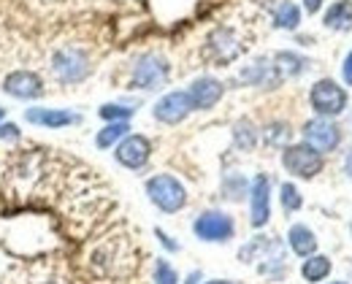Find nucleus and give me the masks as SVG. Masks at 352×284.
<instances>
[{
  "label": "nucleus",
  "mask_w": 352,
  "mask_h": 284,
  "mask_svg": "<svg viewBox=\"0 0 352 284\" xmlns=\"http://www.w3.org/2000/svg\"><path fill=\"white\" fill-rule=\"evenodd\" d=\"M171 79V62L160 51H144L135 57L131 68V87L141 93L163 90Z\"/></svg>",
  "instance_id": "obj_1"
},
{
  "label": "nucleus",
  "mask_w": 352,
  "mask_h": 284,
  "mask_svg": "<svg viewBox=\"0 0 352 284\" xmlns=\"http://www.w3.org/2000/svg\"><path fill=\"white\" fill-rule=\"evenodd\" d=\"M52 73L60 84H68V87L82 84L92 73V57L87 49L74 47V44L60 47L52 54Z\"/></svg>",
  "instance_id": "obj_2"
},
{
  "label": "nucleus",
  "mask_w": 352,
  "mask_h": 284,
  "mask_svg": "<svg viewBox=\"0 0 352 284\" xmlns=\"http://www.w3.org/2000/svg\"><path fill=\"white\" fill-rule=\"evenodd\" d=\"M309 106H311L314 117L336 119V117H342L347 111L350 93H347V87H342L333 79H317L311 84V90H309Z\"/></svg>",
  "instance_id": "obj_3"
},
{
  "label": "nucleus",
  "mask_w": 352,
  "mask_h": 284,
  "mask_svg": "<svg viewBox=\"0 0 352 284\" xmlns=\"http://www.w3.org/2000/svg\"><path fill=\"white\" fill-rule=\"evenodd\" d=\"M146 198L155 209H160L163 214H176L187 206V187L171 176V174H157L152 179H146Z\"/></svg>",
  "instance_id": "obj_4"
},
{
  "label": "nucleus",
  "mask_w": 352,
  "mask_h": 284,
  "mask_svg": "<svg viewBox=\"0 0 352 284\" xmlns=\"http://www.w3.org/2000/svg\"><path fill=\"white\" fill-rule=\"evenodd\" d=\"M282 168L296 179H314L325 168V154L311 149L309 143H287L282 149Z\"/></svg>",
  "instance_id": "obj_5"
},
{
  "label": "nucleus",
  "mask_w": 352,
  "mask_h": 284,
  "mask_svg": "<svg viewBox=\"0 0 352 284\" xmlns=\"http://www.w3.org/2000/svg\"><path fill=\"white\" fill-rule=\"evenodd\" d=\"M192 233H195L198 241H204V244H228L230 238L236 236V220L228 211L206 209V211H201L195 217Z\"/></svg>",
  "instance_id": "obj_6"
},
{
  "label": "nucleus",
  "mask_w": 352,
  "mask_h": 284,
  "mask_svg": "<svg viewBox=\"0 0 352 284\" xmlns=\"http://www.w3.org/2000/svg\"><path fill=\"white\" fill-rule=\"evenodd\" d=\"M206 57L217 65H230L233 60H239L244 54V38L230 27V25H220L206 36Z\"/></svg>",
  "instance_id": "obj_7"
},
{
  "label": "nucleus",
  "mask_w": 352,
  "mask_h": 284,
  "mask_svg": "<svg viewBox=\"0 0 352 284\" xmlns=\"http://www.w3.org/2000/svg\"><path fill=\"white\" fill-rule=\"evenodd\" d=\"M301 139L320 154H331L342 146V128L328 117H311L301 128Z\"/></svg>",
  "instance_id": "obj_8"
},
{
  "label": "nucleus",
  "mask_w": 352,
  "mask_h": 284,
  "mask_svg": "<svg viewBox=\"0 0 352 284\" xmlns=\"http://www.w3.org/2000/svg\"><path fill=\"white\" fill-rule=\"evenodd\" d=\"M285 82V76L279 73V68L274 65L271 57H258L255 62L244 65L236 76L239 87H255V90H276Z\"/></svg>",
  "instance_id": "obj_9"
},
{
  "label": "nucleus",
  "mask_w": 352,
  "mask_h": 284,
  "mask_svg": "<svg viewBox=\"0 0 352 284\" xmlns=\"http://www.w3.org/2000/svg\"><path fill=\"white\" fill-rule=\"evenodd\" d=\"M149 157H152V141L138 133H128L114 146V160L128 171H141L149 163Z\"/></svg>",
  "instance_id": "obj_10"
},
{
  "label": "nucleus",
  "mask_w": 352,
  "mask_h": 284,
  "mask_svg": "<svg viewBox=\"0 0 352 284\" xmlns=\"http://www.w3.org/2000/svg\"><path fill=\"white\" fill-rule=\"evenodd\" d=\"M247 198H250V225L261 230L271 222V179L265 174H258L250 182Z\"/></svg>",
  "instance_id": "obj_11"
},
{
  "label": "nucleus",
  "mask_w": 352,
  "mask_h": 284,
  "mask_svg": "<svg viewBox=\"0 0 352 284\" xmlns=\"http://www.w3.org/2000/svg\"><path fill=\"white\" fill-rule=\"evenodd\" d=\"M192 114V103L187 97V90H174L166 93L155 106H152V117L160 125H179Z\"/></svg>",
  "instance_id": "obj_12"
},
{
  "label": "nucleus",
  "mask_w": 352,
  "mask_h": 284,
  "mask_svg": "<svg viewBox=\"0 0 352 284\" xmlns=\"http://www.w3.org/2000/svg\"><path fill=\"white\" fill-rule=\"evenodd\" d=\"M3 93L16 100H38L44 97V79L36 71H11L3 79Z\"/></svg>",
  "instance_id": "obj_13"
},
{
  "label": "nucleus",
  "mask_w": 352,
  "mask_h": 284,
  "mask_svg": "<svg viewBox=\"0 0 352 284\" xmlns=\"http://www.w3.org/2000/svg\"><path fill=\"white\" fill-rule=\"evenodd\" d=\"M225 95V84L214 76H198L195 82H190L187 97L192 103V111H212Z\"/></svg>",
  "instance_id": "obj_14"
},
{
  "label": "nucleus",
  "mask_w": 352,
  "mask_h": 284,
  "mask_svg": "<svg viewBox=\"0 0 352 284\" xmlns=\"http://www.w3.org/2000/svg\"><path fill=\"white\" fill-rule=\"evenodd\" d=\"M25 119L30 125H38L46 130H63V128H71V125H79L82 122V114H74L68 108H28L25 111Z\"/></svg>",
  "instance_id": "obj_15"
},
{
  "label": "nucleus",
  "mask_w": 352,
  "mask_h": 284,
  "mask_svg": "<svg viewBox=\"0 0 352 284\" xmlns=\"http://www.w3.org/2000/svg\"><path fill=\"white\" fill-rule=\"evenodd\" d=\"M279 255H285V246L271 236H255L250 244H244V246L239 249V260H241V263H255V260L263 263V260L279 257Z\"/></svg>",
  "instance_id": "obj_16"
},
{
  "label": "nucleus",
  "mask_w": 352,
  "mask_h": 284,
  "mask_svg": "<svg viewBox=\"0 0 352 284\" xmlns=\"http://www.w3.org/2000/svg\"><path fill=\"white\" fill-rule=\"evenodd\" d=\"M287 246H290V252H293L296 257H309V255L317 252V236H314V230H311L309 225L296 222V225H290V230H287Z\"/></svg>",
  "instance_id": "obj_17"
},
{
  "label": "nucleus",
  "mask_w": 352,
  "mask_h": 284,
  "mask_svg": "<svg viewBox=\"0 0 352 284\" xmlns=\"http://www.w3.org/2000/svg\"><path fill=\"white\" fill-rule=\"evenodd\" d=\"M271 60H274V65L279 68V73H282L285 79H298V76H304L309 68H311L309 57L298 54V51H287V49L276 51Z\"/></svg>",
  "instance_id": "obj_18"
},
{
  "label": "nucleus",
  "mask_w": 352,
  "mask_h": 284,
  "mask_svg": "<svg viewBox=\"0 0 352 284\" xmlns=\"http://www.w3.org/2000/svg\"><path fill=\"white\" fill-rule=\"evenodd\" d=\"M322 25L336 33H352V0H336L328 5Z\"/></svg>",
  "instance_id": "obj_19"
},
{
  "label": "nucleus",
  "mask_w": 352,
  "mask_h": 284,
  "mask_svg": "<svg viewBox=\"0 0 352 284\" xmlns=\"http://www.w3.org/2000/svg\"><path fill=\"white\" fill-rule=\"evenodd\" d=\"M230 136H233V146L239 152H252L261 143V130H258V125L250 117L236 119L233 128H230Z\"/></svg>",
  "instance_id": "obj_20"
},
{
  "label": "nucleus",
  "mask_w": 352,
  "mask_h": 284,
  "mask_svg": "<svg viewBox=\"0 0 352 284\" xmlns=\"http://www.w3.org/2000/svg\"><path fill=\"white\" fill-rule=\"evenodd\" d=\"M331 271H333V263H331V257L328 255H309L304 257V263H301V276H304V282L309 284H320L325 282L328 276H331Z\"/></svg>",
  "instance_id": "obj_21"
},
{
  "label": "nucleus",
  "mask_w": 352,
  "mask_h": 284,
  "mask_svg": "<svg viewBox=\"0 0 352 284\" xmlns=\"http://www.w3.org/2000/svg\"><path fill=\"white\" fill-rule=\"evenodd\" d=\"M271 16H274L276 30H298V25H301V8L293 0H279L274 5Z\"/></svg>",
  "instance_id": "obj_22"
},
{
  "label": "nucleus",
  "mask_w": 352,
  "mask_h": 284,
  "mask_svg": "<svg viewBox=\"0 0 352 284\" xmlns=\"http://www.w3.org/2000/svg\"><path fill=\"white\" fill-rule=\"evenodd\" d=\"M222 198L230 200V203H241L247 195H250V179L239 171H230L222 176Z\"/></svg>",
  "instance_id": "obj_23"
},
{
  "label": "nucleus",
  "mask_w": 352,
  "mask_h": 284,
  "mask_svg": "<svg viewBox=\"0 0 352 284\" xmlns=\"http://www.w3.org/2000/svg\"><path fill=\"white\" fill-rule=\"evenodd\" d=\"M128 133H131V122H106V128H100L95 136V146L98 149H114Z\"/></svg>",
  "instance_id": "obj_24"
},
{
  "label": "nucleus",
  "mask_w": 352,
  "mask_h": 284,
  "mask_svg": "<svg viewBox=\"0 0 352 284\" xmlns=\"http://www.w3.org/2000/svg\"><path fill=\"white\" fill-rule=\"evenodd\" d=\"M261 139H263L265 146H271V149H285L287 143H293V130H290V125L287 122H268L263 130H261Z\"/></svg>",
  "instance_id": "obj_25"
},
{
  "label": "nucleus",
  "mask_w": 352,
  "mask_h": 284,
  "mask_svg": "<svg viewBox=\"0 0 352 284\" xmlns=\"http://www.w3.org/2000/svg\"><path fill=\"white\" fill-rule=\"evenodd\" d=\"M279 203H282L285 214H296V211L304 209V195H301V189L296 187L293 182H285L279 187Z\"/></svg>",
  "instance_id": "obj_26"
},
{
  "label": "nucleus",
  "mask_w": 352,
  "mask_h": 284,
  "mask_svg": "<svg viewBox=\"0 0 352 284\" xmlns=\"http://www.w3.org/2000/svg\"><path fill=\"white\" fill-rule=\"evenodd\" d=\"M133 114H135V108L128 103H103L98 108V117L103 122H131Z\"/></svg>",
  "instance_id": "obj_27"
},
{
  "label": "nucleus",
  "mask_w": 352,
  "mask_h": 284,
  "mask_svg": "<svg viewBox=\"0 0 352 284\" xmlns=\"http://www.w3.org/2000/svg\"><path fill=\"white\" fill-rule=\"evenodd\" d=\"M152 284H179V274L168 260H155V268H152Z\"/></svg>",
  "instance_id": "obj_28"
},
{
  "label": "nucleus",
  "mask_w": 352,
  "mask_h": 284,
  "mask_svg": "<svg viewBox=\"0 0 352 284\" xmlns=\"http://www.w3.org/2000/svg\"><path fill=\"white\" fill-rule=\"evenodd\" d=\"M155 238H157V241H160V246H163V249H168L171 255H176V252L182 249V244L174 241V236H168L163 228H155Z\"/></svg>",
  "instance_id": "obj_29"
},
{
  "label": "nucleus",
  "mask_w": 352,
  "mask_h": 284,
  "mask_svg": "<svg viewBox=\"0 0 352 284\" xmlns=\"http://www.w3.org/2000/svg\"><path fill=\"white\" fill-rule=\"evenodd\" d=\"M22 130L14 125V122H0V139L3 141H19Z\"/></svg>",
  "instance_id": "obj_30"
},
{
  "label": "nucleus",
  "mask_w": 352,
  "mask_h": 284,
  "mask_svg": "<svg viewBox=\"0 0 352 284\" xmlns=\"http://www.w3.org/2000/svg\"><path fill=\"white\" fill-rule=\"evenodd\" d=\"M342 82H344V87H352V49L342 60Z\"/></svg>",
  "instance_id": "obj_31"
},
{
  "label": "nucleus",
  "mask_w": 352,
  "mask_h": 284,
  "mask_svg": "<svg viewBox=\"0 0 352 284\" xmlns=\"http://www.w3.org/2000/svg\"><path fill=\"white\" fill-rule=\"evenodd\" d=\"M304 3V11L307 14H320V8L325 5V0H301Z\"/></svg>",
  "instance_id": "obj_32"
},
{
  "label": "nucleus",
  "mask_w": 352,
  "mask_h": 284,
  "mask_svg": "<svg viewBox=\"0 0 352 284\" xmlns=\"http://www.w3.org/2000/svg\"><path fill=\"white\" fill-rule=\"evenodd\" d=\"M342 171H344V176L352 182V152H347L344 154V163H342Z\"/></svg>",
  "instance_id": "obj_33"
},
{
  "label": "nucleus",
  "mask_w": 352,
  "mask_h": 284,
  "mask_svg": "<svg viewBox=\"0 0 352 284\" xmlns=\"http://www.w3.org/2000/svg\"><path fill=\"white\" fill-rule=\"evenodd\" d=\"M204 282V274L201 271H192V274H187V279H184V284H201Z\"/></svg>",
  "instance_id": "obj_34"
},
{
  "label": "nucleus",
  "mask_w": 352,
  "mask_h": 284,
  "mask_svg": "<svg viewBox=\"0 0 352 284\" xmlns=\"http://www.w3.org/2000/svg\"><path fill=\"white\" fill-rule=\"evenodd\" d=\"M201 284H236V282H230V279H209V282H201Z\"/></svg>",
  "instance_id": "obj_35"
},
{
  "label": "nucleus",
  "mask_w": 352,
  "mask_h": 284,
  "mask_svg": "<svg viewBox=\"0 0 352 284\" xmlns=\"http://www.w3.org/2000/svg\"><path fill=\"white\" fill-rule=\"evenodd\" d=\"M3 119H6V108L0 106V122H3Z\"/></svg>",
  "instance_id": "obj_36"
},
{
  "label": "nucleus",
  "mask_w": 352,
  "mask_h": 284,
  "mask_svg": "<svg viewBox=\"0 0 352 284\" xmlns=\"http://www.w3.org/2000/svg\"><path fill=\"white\" fill-rule=\"evenodd\" d=\"M325 284H347V282H325Z\"/></svg>",
  "instance_id": "obj_37"
},
{
  "label": "nucleus",
  "mask_w": 352,
  "mask_h": 284,
  "mask_svg": "<svg viewBox=\"0 0 352 284\" xmlns=\"http://www.w3.org/2000/svg\"><path fill=\"white\" fill-rule=\"evenodd\" d=\"M49 284H54V282H49Z\"/></svg>",
  "instance_id": "obj_38"
}]
</instances>
